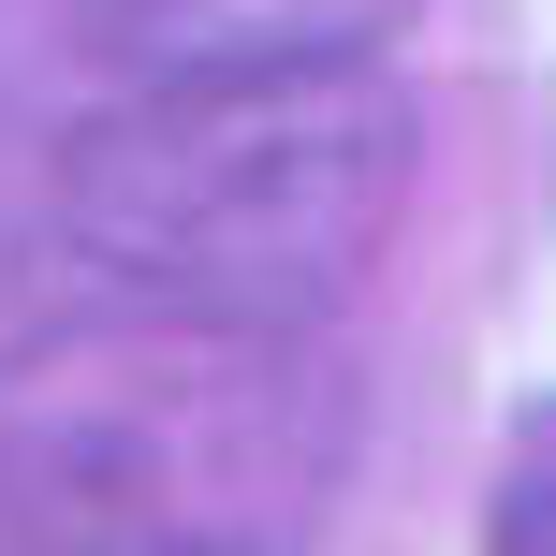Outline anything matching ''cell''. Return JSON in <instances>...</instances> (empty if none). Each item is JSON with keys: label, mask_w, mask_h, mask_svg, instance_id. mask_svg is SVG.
<instances>
[{"label": "cell", "mask_w": 556, "mask_h": 556, "mask_svg": "<svg viewBox=\"0 0 556 556\" xmlns=\"http://www.w3.org/2000/svg\"><path fill=\"white\" fill-rule=\"evenodd\" d=\"M45 205L103 323L307 337L323 307H352V278L410 205V103L366 59L132 88L45 147Z\"/></svg>", "instance_id": "obj_1"}, {"label": "cell", "mask_w": 556, "mask_h": 556, "mask_svg": "<svg viewBox=\"0 0 556 556\" xmlns=\"http://www.w3.org/2000/svg\"><path fill=\"white\" fill-rule=\"evenodd\" d=\"M352 469L307 337L103 323L0 395V556H293Z\"/></svg>", "instance_id": "obj_2"}, {"label": "cell", "mask_w": 556, "mask_h": 556, "mask_svg": "<svg viewBox=\"0 0 556 556\" xmlns=\"http://www.w3.org/2000/svg\"><path fill=\"white\" fill-rule=\"evenodd\" d=\"M74 45L117 88H191V74H323L381 59L425 0H59Z\"/></svg>", "instance_id": "obj_3"}, {"label": "cell", "mask_w": 556, "mask_h": 556, "mask_svg": "<svg viewBox=\"0 0 556 556\" xmlns=\"http://www.w3.org/2000/svg\"><path fill=\"white\" fill-rule=\"evenodd\" d=\"M74 337H103V293H88L74 235L45 205V162H0V395L45 381Z\"/></svg>", "instance_id": "obj_4"}, {"label": "cell", "mask_w": 556, "mask_h": 556, "mask_svg": "<svg viewBox=\"0 0 556 556\" xmlns=\"http://www.w3.org/2000/svg\"><path fill=\"white\" fill-rule=\"evenodd\" d=\"M498 556H556V410L513 440V469H498Z\"/></svg>", "instance_id": "obj_5"}]
</instances>
